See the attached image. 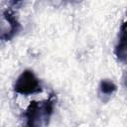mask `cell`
<instances>
[{
    "instance_id": "7a4b0ae2",
    "label": "cell",
    "mask_w": 127,
    "mask_h": 127,
    "mask_svg": "<svg viewBox=\"0 0 127 127\" xmlns=\"http://www.w3.org/2000/svg\"><path fill=\"white\" fill-rule=\"evenodd\" d=\"M14 90L22 95H32L42 91V85L36 74L30 70H24L16 79Z\"/></svg>"
},
{
    "instance_id": "8992f818",
    "label": "cell",
    "mask_w": 127,
    "mask_h": 127,
    "mask_svg": "<svg viewBox=\"0 0 127 127\" xmlns=\"http://www.w3.org/2000/svg\"><path fill=\"white\" fill-rule=\"evenodd\" d=\"M22 0H11V3L13 4V5H17L18 3H20Z\"/></svg>"
},
{
    "instance_id": "6da1fadb",
    "label": "cell",
    "mask_w": 127,
    "mask_h": 127,
    "mask_svg": "<svg viewBox=\"0 0 127 127\" xmlns=\"http://www.w3.org/2000/svg\"><path fill=\"white\" fill-rule=\"evenodd\" d=\"M53 110L54 102L52 100H47L45 102H31L24 114L27 120V125L41 126L48 124L49 119L53 114Z\"/></svg>"
},
{
    "instance_id": "5b68a950",
    "label": "cell",
    "mask_w": 127,
    "mask_h": 127,
    "mask_svg": "<svg viewBox=\"0 0 127 127\" xmlns=\"http://www.w3.org/2000/svg\"><path fill=\"white\" fill-rule=\"evenodd\" d=\"M116 89L117 87L113 81L108 80V79L101 80L99 84V96L102 98L103 101H107L114 94Z\"/></svg>"
},
{
    "instance_id": "3957f363",
    "label": "cell",
    "mask_w": 127,
    "mask_h": 127,
    "mask_svg": "<svg viewBox=\"0 0 127 127\" xmlns=\"http://www.w3.org/2000/svg\"><path fill=\"white\" fill-rule=\"evenodd\" d=\"M20 30V24L12 10L7 9L2 14L1 25V39L3 41H9Z\"/></svg>"
},
{
    "instance_id": "277c9868",
    "label": "cell",
    "mask_w": 127,
    "mask_h": 127,
    "mask_svg": "<svg viewBox=\"0 0 127 127\" xmlns=\"http://www.w3.org/2000/svg\"><path fill=\"white\" fill-rule=\"evenodd\" d=\"M114 54L120 63L127 64V19L120 26Z\"/></svg>"
}]
</instances>
